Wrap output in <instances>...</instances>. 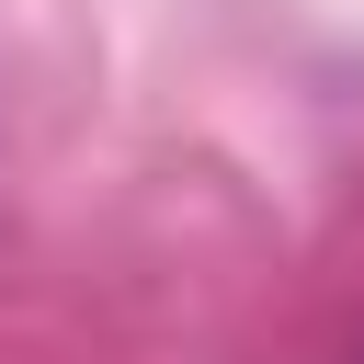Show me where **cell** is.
Here are the masks:
<instances>
[{
  "label": "cell",
  "mask_w": 364,
  "mask_h": 364,
  "mask_svg": "<svg viewBox=\"0 0 364 364\" xmlns=\"http://www.w3.org/2000/svg\"><path fill=\"white\" fill-rule=\"evenodd\" d=\"M353 364H364V353H353Z\"/></svg>",
  "instance_id": "obj_1"
}]
</instances>
